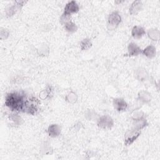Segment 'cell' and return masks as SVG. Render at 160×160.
Masks as SVG:
<instances>
[{
	"label": "cell",
	"mask_w": 160,
	"mask_h": 160,
	"mask_svg": "<svg viewBox=\"0 0 160 160\" xmlns=\"http://www.w3.org/2000/svg\"><path fill=\"white\" fill-rule=\"evenodd\" d=\"M144 118V113L142 111H136L132 114V119L134 121Z\"/></svg>",
	"instance_id": "20"
},
{
	"label": "cell",
	"mask_w": 160,
	"mask_h": 160,
	"mask_svg": "<svg viewBox=\"0 0 160 160\" xmlns=\"http://www.w3.org/2000/svg\"><path fill=\"white\" fill-rule=\"evenodd\" d=\"M64 28H65V29L68 32H70V33H72V32H74L77 31L78 29V27L77 26L72 22L71 21H69L67 23H66L64 24Z\"/></svg>",
	"instance_id": "15"
},
{
	"label": "cell",
	"mask_w": 160,
	"mask_h": 160,
	"mask_svg": "<svg viewBox=\"0 0 160 160\" xmlns=\"http://www.w3.org/2000/svg\"><path fill=\"white\" fill-rule=\"evenodd\" d=\"M121 21V18L119 12L118 11H114L111 12L108 17V28L111 29H114L120 24Z\"/></svg>",
	"instance_id": "3"
},
{
	"label": "cell",
	"mask_w": 160,
	"mask_h": 160,
	"mask_svg": "<svg viewBox=\"0 0 160 160\" xmlns=\"http://www.w3.org/2000/svg\"><path fill=\"white\" fill-rule=\"evenodd\" d=\"M138 99L140 101H142L144 102H148L151 101V94L145 91H141L139 92Z\"/></svg>",
	"instance_id": "13"
},
{
	"label": "cell",
	"mask_w": 160,
	"mask_h": 160,
	"mask_svg": "<svg viewBox=\"0 0 160 160\" xmlns=\"http://www.w3.org/2000/svg\"><path fill=\"white\" fill-rule=\"evenodd\" d=\"M141 134V131L133 128L128 130L124 134V143L126 146L131 144Z\"/></svg>",
	"instance_id": "2"
},
{
	"label": "cell",
	"mask_w": 160,
	"mask_h": 160,
	"mask_svg": "<svg viewBox=\"0 0 160 160\" xmlns=\"http://www.w3.org/2000/svg\"><path fill=\"white\" fill-rule=\"evenodd\" d=\"M79 8L77 2L74 1H71L68 3H67L66 5L65 6L64 11L63 14L71 16V14L77 12L79 11Z\"/></svg>",
	"instance_id": "6"
},
{
	"label": "cell",
	"mask_w": 160,
	"mask_h": 160,
	"mask_svg": "<svg viewBox=\"0 0 160 160\" xmlns=\"http://www.w3.org/2000/svg\"><path fill=\"white\" fill-rule=\"evenodd\" d=\"M22 111L31 114H34L38 111L37 99L35 98H33V99H29V100L25 101V103Z\"/></svg>",
	"instance_id": "4"
},
{
	"label": "cell",
	"mask_w": 160,
	"mask_h": 160,
	"mask_svg": "<svg viewBox=\"0 0 160 160\" xmlns=\"http://www.w3.org/2000/svg\"><path fill=\"white\" fill-rule=\"evenodd\" d=\"M66 99L68 102L70 103H74L77 100V96L73 92H70L66 97Z\"/></svg>",
	"instance_id": "19"
},
{
	"label": "cell",
	"mask_w": 160,
	"mask_h": 160,
	"mask_svg": "<svg viewBox=\"0 0 160 160\" xmlns=\"http://www.w3.org/2000/svg\"><path fill=\"white\" fill-rule=\"evenodd\" d=\"M92 44L89 39H84L80 43L81 49L82 50H87L91 48Z\"/></svg>",
	"instance_id": "18"
},
{
	"label": "cell",
	"mask_w": 160,
	"mask_h": 160,
	"mask_svg": "<svg viewBox=\"0 0 160 160\" xmlns=\"http://www.w3.org/2000/svg\"><path fill=\"white\" fill-rule=\"evenodd\" d=\"M9 36V31L7 29H2L1 31V39H6Z\"/></svg>",
	"instance_id": "21"
},
{
	"label": "cell",
	"mask_w": 160,
	"mask_h": 160,
	"mask_svg": "<svg viewBox=\"0 0 160 160\" xmlns=\"http://www.w3.org/2000/svg\"><path fill=\"white\" fill-rule=\"evenodd\" d=\"M159 31L156 29H151L148 31V36L153 41H158L159 39Z\"/></svg>",
	"instance_id": "14"
},
{
	"label": "cell",
	"mask_w": 160,
	"mask_h": 160,
	"mask_svg": "<svg viewBox=\"0 0 160 160\" xmlns=\"http://www.w3.org/2000/svg\"><path fill=\"white\" fill-rule=\"evenodd\" d=\"M142 7V4L141 2V1H134L130 8H129V12L131 14H137L138 12H139Z\"/></svg>",
	"instance_id": "11"
},
{
	"label": "cell",
	"mask_w": 160,
	"mask_h": 160,
	"mask_svg": "<svg viewBox=\"0 0 160 160\" xmlns=\"http://www.w3.org/2000/svg\"><path fill=\"white\" fill-rule=\"evenodd\" d=\"M113 106L116 111L122 112L127 109L128 104L122 98H116L113 101Z\"/></svg>",
	"instance_id": "7"
},
{
	"label": "cell",
	"mask_w": 160,
	"mask_h": 160,
	"mask_svg": "<svg viewBox=\"0 0 160 160\" xmlns=\"http://www.w3.org/2000/svg\"><path fill=\"white\" fill-rule=\"evenodd\" d=\"M112 119L108 115L102 116L98 120V125L102 129H109L113 126Z\"/></svg>",
	"instance_id": "5"
},
{
	"label": "cell",
	"mask_w": 160,
	"mask_h": 160,
	"mask_svg": "<svg viewBox=\"0 0 160 160\" xmlns=\"http://www.w3.org/2000/svg\"><path fill=\"white\" fill-rule=\"evenodd\" d=\"M145 30L142 27L138 26H134L131 31V34L132 37L134 39H137L141 38L145 34Z\"/></svg>",
	"instance_id": "10"
},
{
	"label": "cell",
	"mask_w": 160,
	"mask_h": 160,
	"mask_svg": "<svg viewBox=\"0 0 160 160\" xmlns=\"http://www.w3.org/2000/svg\"><path fill=\"white\" fill-rule=\"evenodd\" d=\"M136 76L139 81H144L146 78V72L145 69L139 68L136 72Z\"/></svg>",
	"instance_id": "17"
},
{
	"label": "cell",
	"mask_w": 160,
	"mask_h": 160,
	"mask_svg": "<svg viewBox=\"0 0 160 160\" xmlns=\"http://www.w3.org/2000/svg\"><path fill=\"white\" fill-rule=\"evenodd\" d=\"M24 103L23 96L16 92L9 94L5 101L6 106L13 111H22Z\"/></svg>",
	"instance_id": "1"
},
{
	"label": "cell",
	"mask_w": 160,
	"mask_h": 160,
	"mask_svg": "<svg viewBox=\"0 0 160 160\" xmlns=\"http://www.w3.org/2000/svg\"><path fill=\"white\" fill-rule=\"evenodd\" d=\"M61 127L58 124H51L49 126L48 129V133L49 136L54 138L58 136L61 133Z\"/></svg>",
	"instance_id": "9"
},
{
	"label": "cell",
	"mask_w": 160,
	"mask_h": 160,
	"mask_svg": "<svg viewBox=\"0 0 160 160\" xmlns=\"http://www.w3.org/2000/svg\"><path fill=\"white\" fill-rule=\"evenodd\" d=\"M142 53L148 58H152L156 55V48L152 45L147 46L142 51Z\"/></svg>",
	"instance_id": "12"
},
{
	"label": "cell",
	"mask_w": 160,
	"mask_h": 160,
	"mask_svg": "<svg viewBox=\"0 0 160 160\" xmlns=\"http://www.w3.org/2000/svg\"><path fill=\"white\" fill-rule=\"evenodd\" d=\"M128 54L129 56H136L139 55L141 52V48L134 42H131L129 44L128 47Z\"/></svg>",
	"instance_id": "8"
},
{
	"label": "cell",
	"mask_w": 160,
	"mask_h": 160,
	"mask_svg": "<svg viewBox=\"0 0 160 160\" xmlns=\"http://www.w3.org/2000/svg\"><path fill=\"white\" fill-rule=\"evenodd\" d=\"M134 121L135 123L134 124V128L138 130H141L142 128H144L147 124V122L146 119H144V118L138 120H135Z\"/></svg>",
	"instance_id": "16"
}]
</instances>
